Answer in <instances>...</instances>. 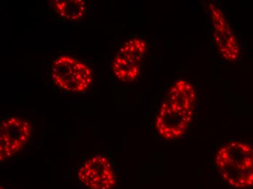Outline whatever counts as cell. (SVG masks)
Returning <instances> with one entry per match:
<instances>
[{"instance_id": "6da1fadb", "label": "cell", "mask_w": 253, "mask_h": 189, "mask_svg": "<svg viewBox=\"0 0 253 189\" xmlns=\"http://www.w3.org/2000/svg\"><path fill=\"white\" fill-rule=\"evenodd\" d=\"M197 93L194 86L179 79L160 105L155 127L159 135L168 141L179 139L188 131L194 116Z\"/></svg>"}, {"instance_id": "7a4b0ae2", "label": "cell", "mask_w": 253, "mask_h": 189, "mask_svg": "<svg viewBox=\"0 0 253 189\" xmlns=\"http://www.w3.org/2000/svg\"><path fill=\"white\" fill-rule=\"evenodd\" d=\"M215 164L225 182L234 188L253 187V147L234 141L222 146L215 154Z\"/></svg>"}, {"instance_id": "3957f363", "label": "cell", "mask_w": 253, "mask_h": 189, "mask_svg": "<svg viewBox=\"0 0 253 189\" xmlns=\"http://www.w3.org/2000/svg\"><path fill=\"white\" fill-rule=\"evenodd\" d=\"M50 76L55 86L70 93L87 91L93 79L88 66L69 55H61L54 60Z\"/></svg>"}, {"instance_id": "277c9868", "label": "cell", "mask_w": 253, "mask_h": 189, "mask_svg": "<svg viewBox=\"0 0 253 189\" xmlns=\"http://www.w3.org/2000/svg\"><path fill=\"white\" fill-rule=\"evenodd\" d=\"M146 50V44L140 38L125 43L116 55L112 71L119 80L132 82L139 76L140 64Z\"/></svg>"}, {"instance_id": "5b68a950", "label": "cell", "mask_w": 253, "mask_h": 189, "mask_svg": "<svg viewBox=\"0 0 253 189\" xmlns=\"http://www.w3.org/2000/svg\"><path fill=\"white\" fill-rule=\"evenodd\" d=\"M31 134L30 123L24 118L11 116L2 121L0 126L1 162L13 157L24 148Z\"/></svg>"}, {"instance_id": "8992f818", "label": "cell", "mask_w": 253, "mask_h": 189, "mask_svg": "<svg viewBox=\"0 0 253 189\" xmlns=\"http://www.w3.org/2000/svg\"><path fill=\"white\" fill-rule=\"evenodd\" d=\"M77 176L89 189H112L116 184L113 167L109 159L102 155L87 159L80 167Z\"/></svg>"}, {"instance_id": "52a82bcc", "label": "cell", "mask_w": 253, "mask_h": 189, "mask_svg": "<svg viewBox=\"0 0 253 189\" xmlns=\"http://www.w3.org/2000/svg\"><path fill=\"white\" fill-rule=\"evenodd\" d=\"M212 38L219 53L225 59L234 61L240 55L238 41L224 14L215 4H210Z\"/></svg>"}, {"instance_id": "ba28073f", "label": "cell", "mask_w": 253, "mask_h": 189, "mask_svg": "<svg viewBox=\"0 0 253 189\" xmlns=\"http://www.w3.org/2000/svg\"><path fill=\"white\" fill-rule=\"evenodd\" d=\"M51 7L55 14L62 20L77 21L84 17L87 10L84 0H54Z\"/></svg>"}]
</instances>
